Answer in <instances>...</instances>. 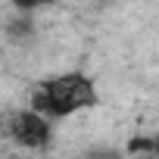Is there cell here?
Returning <instances> with one entry per match:
<instances>
[{"label": "cell", "instance_id": "cell-1", "mask_svg": "<svg viewBox=\"0 0 159 159\" xmlns=\"http://www.w3.org/2000/svg\"><path fill=\"white\" fill-rule=\"evenodd\" d=\"M97 100V88L88 75L81 72H69V75H56L47 81L31 88V109L44 119H62L72 116L78 109H84Z\"/></svg>", "mask_w": 159, "mask_h": 159}, {"label": "cell", "instance_id": "cell-2", "mask_svg": "<svg viewBox=\"0 0 159 159\" xmlns=\"http://www.w3.org/2000/svg\"><path fill=\"white\" fill-rule=\"evenodd\" d=\"M0 131H3L13 143L38 150L50 143V119L38 116L34 109H10L0 119Z\"/></svg>", "mask_w": 159, "mask_h": 159}, {"label": "cell", "instance_id": "cell-3", "mask_svg": "<svg viewBox=\"0 0 159 159\" xmlns=\"http://www.w3.org/2000/svg\"><path fill=\"white\" fill-rule=\"evenodd\" d=\"M16 7H22V10H31V7H41V3H50V0H13Z\"/></svg>", "mask_w": 159, "mask_h": 159}]
</instances>
